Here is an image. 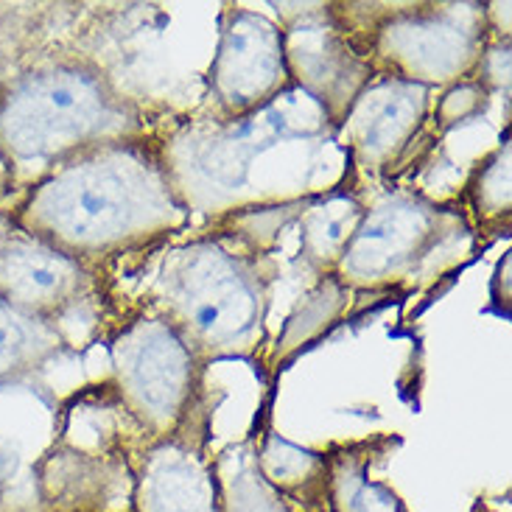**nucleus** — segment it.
Masks as SVG:
<instances>
[{"instance_id":"obj_16","label":"nucleus","mask_w":512,"mask_h":512,"mask_svg":"<svg viewBox=\"0 0 512 512\" xmlns=\"http://www.w3.org/2000/svg\"><path fill=\"white\" fill-rule=\"evenodd\" d=\"M68 345L54 322L31 317L0 300V384L42 367Z\"/></svg>"},{"instance_id":"obj_20","label":"nucleus","mask_w":512,"mask_h":512,"mask_svg":"<svg viewBox=\"0 0 512 512\" xmlns=\"http://www.w3.org/2000/svg\"><path fill=\"white\" fill-rule=\"evenodd\" d=\"M510 73H512V48L510 37H487L485 48L479 54L476 70H473L471 79L487 87L490 93L493 90H510Z\"/></svg>"},{"instance_id":"obj_25","label":"nucleus","mask_w":512,"mask_h":512,"mask_svg":"<svg viewBox=\"0 0 512 512\" xmlns=\"http://www.w3.org/2000/svg\"><path fill=\"white\" fill-rule=\"evenodd\" d=\"M471 512H490V510H487V504H485V501H479V504H476V507H473Z\"/></svg>"},{"instance_id":"obj_8","label":"nucleus","mask_w":512,"mask_h":512,"mask_svg":"<svg viewBox=\"0 0 512 512\" xmlns=\"http://www.w3.org/2000/svg\"><path fill=\"white\" fill-rule=\"evenodd\" d=\"M205 79L224 121H244L272 104L291 87L280 26L266 14L227 3Z\"/></svg>"},{"instance_id":"obj_15","label":"nucleus","mask_w":512,"mask_h":512,"mask_svg":"<svg viewBox=\"0 0 512 512\" xmlns=\"http://www.w3.org/2000/svg\"><path fill=\"white\" fill-rule=\"evenodd\" d=\"M364 202L350 191H333L300 216V255L322 277H331L342 252L359 230Z\"/></svg>"},{"instance_id":"obj_6","label":"nucleus","mask_w":512,"mask_h":512,"mask_svg":"<svg viewBox=\"0 0 512 512\" xmlns=\"http://www.w3.org/2000/svg\"><path fill=\"white\" fill-rule=\"evenodd\" d=\"M110 364L115 398L143 445L171 437L202 398L205 367L180 333L149 311L112 336Z\"/></svg>"},{"instance_id":"obj_5","label":"nucleus","mask_w":512,"mask_h":512,"mask_svg":"<svg viewBox=\"0 0 512 512\" xmlns=\"http://www.w3.org/2000/svg\"><path fill=\"white\" fill-rule=\"evenodd\" d=\"M375 76L429 90L471 79L485 48V3H331Z\"/></svg>"},{"instance_id":"obj_24","label":"nucleus","mask_w":512,"mask_h":512,"mask_svg":"<svg viewBox=\"0 0 512 512\" xmlns=\"http://www.w3.org/2000/svg\"><path fill=\"white\" fill-rule=\"evenodd\" d=\"M0 512H20L12 501V487H0Z\"/></svg>"},{"instance_id":"obj_23","label":"nucleus","mask_w":512,"mask_h":512,"mask_svg":"<svg viewBox=\"0 0 512 512\" xmlns=\"http://www.w3.org/2000/svg\"><path fill=\"white\" fill-rule=\"evenodd\" d=\"M14 230H17V224H14L12 219V210L0 208V255L6 250V244H9V238H12Z\"/></svg>"},{"instance_id":"obj_19","label":"nucleus","mask_w":512,"mask_h":512,"mask_svg":"<svg viewBox=\"0 0 512 512\" xmlns=\"http://www.w3.org/2000/svg\"><path fill=\"white\" fill-rule=\"evenodd\" d=\"M490 90L482 87L476 79H462V82L445 87L437 104H434V121L440 129H454V126L473 121L476 115H482L490 104Z\"/></svg>"},{"instance_id":"obj_9","label":"nucleus","mask_w":512,"mask_h":512,"mask_svg":"<svg viewBox=\"0 0 512 512\" xmlns=\"http://www.w3.org/2000/svg\"><path fill=\"white\" fill-rule=\"evenodd\" d=\"M202 398L180 429L140 448L132 465V512H219V479L208 451Z\"/></svg>"},{"instance_id":"obj_12","label":"nucleus","mask_w":512,"mask_h":512,"mask_svg":"<svg viewBox=\"0 0 512 512\" xmlns=\"http://www.w3.org/2000/svg\"><path fill=\"white\" fill-rule=\"evenodd\" d=\"M40 512H129L132 465L121 451H90L56 440L34 465Z\"/></svg>"},{"instance_id":"obj_11","label":"nucleus","mask_w":512,"mask_h":512,"mask_svg":"<svg viewBox=\"0 0 512 512\" xmlns=\"http://www.w3.org/2000/svg\"><path fill=\"white\" fill-rule=\"evenodd\" d=\"M93 280L96 269L23 230H14L0 255V300L56 328L90 297Z\"/></svg>"},{"instance_id":"obj_10","label":"nucleus","mask_w":512,"mask_h":512,"mask_svg":"<svg viewBox=\"0 0 512 512\" xmlns=\"http://www.w3.org/2000/svg\"><path fill=\"white\" fill-rule=\"evenodd\" d=\"M431 93L420 84L375 76L339 124V138L353 166L361 171L395 166L429 118Z\"/></svg>"},{"instance_id":"obj_22","label":"nucleus","mask_w":512,"mask_h":512,"mask_svg":"<svg viewBox=\"0 0 512 512\" xmlns=\"http://www.w3.org/2000/svg\"><path fill=\"white\" fill-rule=\"evenodd\" d=\"M12 196H20V194H17V185H14L12 168H9V163H6V157L0 154V208H3Z\"/></svg>"},{"instance_id":"obj_18","label":"nucleus","mask_w":512,"mask_h":512,"mask_svg":"<svg viewBox=\"0 0 512 512\" xmlns=\"http://www.w3.org/2000/svg\"><path fill=\"white\" fill-rule=\"evenodd\" d=\"M468 199L479 224L510 222L512 213V146L504 138L476 166L468 180Z\"/></svg>"},{"instance_id":"obj_3","label":"nucleus","mask_w":512,"mask_h":512,"mask_svg":"<svg viewBox=\"0 0 512 512\" xmlns=\"http://www.w3.org/2000/svg\"><path fill=\"white\" fill-rule=\"evenodd\" d=\"M272 280L275 261L258 244L205 233L160 255L146 305L180 333L202 367L250 359L266 336Z\"/></svg>"},{"instance_id":"obj_2","label":"nucleus","mask_w":512,"mask_h":512,"mask_svg":"<svg viewBox=\"0 0 512 512\" xmlns=\"http://www.w3.org/2000/svg\"><path fill=\"white\" fill-rule=\"evenodd\" d=\"M146 138L138 101L87 56H48L0 84V154L17 194L73 154Z\"/></svg>"},{"instance_id":"obj_14","label":"nucleus","mask_w":512,"mask_h":512,"mask_svg":"<svg viewBox=\"0 0 512 512\" xmlns=\"http://www.w3.org/2000/svg\"><path fill=\"white\" fill-rule=\"evenodd\" d=\"M255 465L266 485L275 487L289 504H300L305 510H325V454L294 445L275 429H266L261 437H255Z\"/></svg>"},{"instance_id":"obj_21","label":"nucleus","mask_w":512,"mask_h":512,"mask_svg":"<svg viewBox=\"0 0 512 512\" xmlns=\"http://www.w3.org/2000/svg\"><path fill=\"white\" fill-rule=\"evenodd\" d=\"M510 252L499 261V269H496V289L504 283V294H496V303H504V311L510 308Z\"/></svg>"},{"instance_id":"obj_17","label":"nucleus","mask_w":512,"mask_h":512,"mask_svg":"<svg viewBox=\"0 0 512 512\" xmlns=\"http://www.w3.org/2000/svg\"><path fill=\"white\" fill-rule=\"evenodd\" d=\"M213 465L219 479V512H294L258 471L255 437L224 448L219 457H213Z\"/></svg>"},{"instance_id":"obj_13","label":"nucleus","mask_w":512,"mask_h":512,"mask_svg":"<svg viewBox=\"0 0 512 512\" xmlns=\"http://www.w3.org/2000/svg\"><path fill=\"white\" fill-rule=\"evenodd\" d=\"M398 443L389 437L345 443L331 448L328 479H325V510L328 512H409L403 499L384 482H375L370 468Z\"/></svg>"},{"instance_id":"obj_7","label":"nucleus","mask_w":512,"mask_h":512,"mask_svg":"<svg viewBox=\"0 0 512 512\" xmlns=\"http://www.w3.org/2000/svg\"><path fill=\"white\" fill-rule=\"evenodd\" d=\"M275 9L291 84H300L328 121L339 126L356 96L375 79L373 65L347 37L331 3H275Z\"/></svg>"},{"instance_id":"obj_4","label":"nucleus","mask_w":512,"mask_h":512,"mask_svg":"<svg viewBox=\"0 0 512 512\" xmlns=\"http://www.w3.org/2000/svg\"><path fill=\"white\" fill-rule=\"evenodd\" d=\"M471 252L465 210L389 191L364 205L359 230L331 277L347 291H415L457 269Z\"/></svg>"},{"instance_id":"obj_1","label":"nucleus","mask_w":512,"mask_h":512,"mask_svg":"<svg viewBox=\"0 0 512 512\" xmlns=\"http://www.w3.org/2000/svg\"><path fill=\"white\" fill-rule=\"evenodd\" d=\"M17 230L84 266L146 250L188 227V205L149 138L73 154L14 199Z\"/></svg>"}]
</instances>
